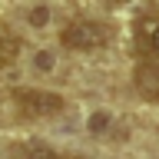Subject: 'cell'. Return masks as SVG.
I'll return each mask as SVG.
<instances>
[{
    "label": "cell",
    "mask_w": 159,
    "mask_h": 159,
    "mask_svg": "<svg viewBox=\"0 0 159 159\" xmlns=\"http://www.w3.org/2000/svg\"><path fill=\"white\" fill-rule=\"evenodd\" d=\"M10 96H13L17 109L23 116H30V119H43V116H53V113L63 109V96L60 93H50V89H23V86H17Z\"/></svg>",
    "instance_id": "cell-2"
},
{
    "label": "cell",
    "mask_w": 159,
    "mask_h": 159,
    "mask_svg": "<svg viewBox=\"0 0 159 159\" xmlns=\"http://www.w3.org/2000/svg\"><path fill=\"white\" fill-rule=\"evenodd\" d=\"M17 159H60L50 146H40V143H30V146L17 149Z\"/></svg>",
    "instance_id": "cell-6"
},
{
    "label": "cell",
    "mask_w": 159,
    "mask_h": 159,
    "mask_svg": "<svg viewBox=\"0 0 159 159\" xmlns=\"http://www.w3.org/2000/svg\"><path fill=\"white\" fill-rule=\"evenodd\" d=\"M60 43L66 50H76V53H93V50L109 43V30L96 20H70L60 30Z\"/></svg>",
    "instance_id": "cell-1"
},
{
    "label": "cell",
    "mask_w": 159,
    "mask_h": 159,
    "mask_svg": "<svg viewBox=\"0 0 159 159\" xmlns=\"http://www.w3.org/2000/svg\"><path fill=\"white\" fill-rule=\"evenodd\" d=\"M106 3H126V0H106Z\"/></svg>",
    "instance_id": "cell-11"
},
{
    "label": "cell",
    "mask_w": 159,
    "mask_h": 159,
    "mask_svg": "<svg viewBox=\"0 0 159 159\" xmlns=\"http://www.w3.org/2000/svg\"><path fill=\"white\" fill-rule=\"evenodd\" d=\"M106 126H109V116H103V113H96V116L89 119V129H93V133H103Z\"/></svg>",
    "instance_id": "cell-7"
},
{
    "label": "cell",
    "mask_w": 159,
    "mask_h": 159,
    "mask_svg": "<svg viewBox=\"0 0 159 159\" xmlns=\"http://www.w3.org/2000/svg\"><path fill=\"white\" fill-rule=\"evenodd\" d=\"M17 53H20V40L13 33H7V30H0V66L3 63H13Z\"/></svg>",
    "instance_id": "cell-5"
},
{
    "label": "cell",
    "mask_w": 159,
    "mask_h": 159,
    "mask_svg": "<svg viewBox=\"0 0 159 159\" xmlns=\"http://www.w3.org/2000/svg\"><path fill=\"white\" fill-rule=\"evenodd\" d=\"M37 66L40 70H53V57H50L47 50H40V53H37Z\"/></svg>",
    "instance_id": "cell-8"
},
{
    "label": "cell",
    "mask_w": 159,
    "mask_h": 159,
    "mask_svg": "<svg viewBox=\"0 0 159 159\" xmlns=\"http://www.w3.org/2000/svg\"><path fill=\"white\" fill-rule=\"evenodd\" d=\"M136 47L149 57H159V20L143 17L136 23Z\"/></svg>",
    "instance_id": "cell-4"
},
{
    "label": "cell",
    "mask_w": 159,
    "mask_h": 159,
    "mask_svg": "<svg viewBox=\"0 0 159 159\" xmlns=\"http://www.w3.org/2000/svg\"><path fill=\"white\" fill-rule=\"evenodd\" d=\"M30 20H33V27H40V23L47 20V10H33V13H30Z\"/></svg>",
    "instance_id": "cell-9"
},
{
    "label": "cell",
    "mask_w": 159,
    "mask_h": 159,
    "mask_svg": "<svg viewBox=\"0 0 159 159\" xmlns=\"http://www.w3.org/2000/svg\"><path fill=\"white\" fill-rule=\"evenodd\" d=\"M60 159H83V156H60Z\"/></svg>",
    "instance_id": "cell-10"
},
{
    "label": "cell",
    "mask_w": 159,
    "mask_h": 159,
    "mask_svg": "<svg viewBox=\"0 0 159 159\" xmlns=\"http://www.w3.org/2000/svg\"><path fill=\"white\" fill-rule=\"evenodd\" d=\"M133 86L143 99L149 103H159V63L156 60H143L133 73Z\"/></svg>",
    "instance_id": "cell-3"
}]
</instances>
